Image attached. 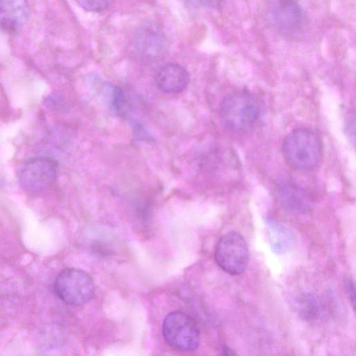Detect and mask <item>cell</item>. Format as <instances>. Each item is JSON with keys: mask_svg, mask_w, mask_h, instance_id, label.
I'll return each mask as SVG.
<instances>
[{"mask_svg": "<svg viewBox=\"0 0 356 356\" xmlns=\"http://www.w3.org/2000/svg\"><path fill=\"white\" fill-rule=\"evenodd\" d=\"M282 149L286 161L298 170L314 168L322 156V145L318 136L306 128L291 131L285 137Z\"/></svg>", "mask_w": 356, "mask_h": 356, "instance_id": "1", "label": "cell"}, {"mask_svg": "<svg viewBox=\"0 0 356 356\" xmlns=\"http://www.w3.org/2000/svg\"><path fill=\"white\" fill-rule=\"evenodd\" d=\"M259 104L257 98L247 92H236L222 100L219 115L222 124L232 131H243L251 128L259 118Z\"/></svg>", "mask_w": 356, "mask_h": 356, "instance_id": "2", "label": "cell"}, {"mask_svg": "<svg viewBox=\"0 0 356 356\" xmlns=\"http://www.w3.org/2000/svg\"><path fill=\"white\" fill-rule=\"evenodd\" d=\"M56 175V161L47 156H38L26 161L19 167L17 179L24 191L38 195L54 184Z\"/></svg>", "mask_w": 356, "mask_h": 356, "instance_id": "3", "label": "cell"}, {"mask_svg": "<svg viewBox=\"0 0 356 356\" xmlns=\"http://www.w3.org/2000/svg\"><path fill=\"white\" fill-rule=\"evenodd\" d=\"M54 289L57 296L66 304L83 305L91 300L95 292L92 277L85 271L69 268L56 277Z\"/></svg>", "mask_w": 356, "mask_h": 356, "instance_id": "4", "label": "cell"}, {"mask_svg": "<svg viewBox=\"0 0 356 356\" xmlns=\"http://www.w3.org/2000/svg\"><path fill=\"white\" fill-rule=\"evenodd\" d=\"M163 335L172 347L184 351L195 350L200 343V330L194 319L186 313L172 312L163 323Z\"/></svg>", "mask_w": 356, "mask_h": 356, "instance_id": "5", "label": "cell"}, {"mask_svg": "<svg viewBox=\"0 0 356 356\" xmlns=\"http://www.w3.org/2000/svg\"><path fill=\"white\" fill-rule=\"evenodd\" d=\"M216 262L225 273L239 275L246 269L249 251L243 237L236 232H229L218 241L214 253Z\"/></svg>", "mask_w": 356, "mask_h": 356, "instance_id": "6", "label": "cell"}, {"mask_svg": "<svg viewBox=\"0 0 356 356\" xmlns=\"http://www.w3.org/2000/svg\"><path fill=\"white\" fill-rule=\"evenodd\" d=\"M269 18L278 31L289 35L300 31L303 26V13L294 0H276L270 7Z\"/></svg>", "mask_w": 356, "mask_h": 356, "instance_id": "7", "label": "cell"}, {"mask_svg": "<svg viewBox=\"0 0 356 356\" xmlns=\"http://www.w3.org/2000/svg\"><path fill=\"white\" fill-rule=\"evenodd\" d=\"M134 47L140 56L154 59L165 54L168 44L164 34L159 29L153 26H146L136 33Z\"/></svg>", "mask_w": 356, "mask_h": 356, "instance_id": "8", "label": "cell"}, {"mask_svg": "<svg viewBox=\"0 0 356 356\" xmlns=\"http://www.w3.org/2000/svg\"><path fill=\"white\" fill-rule=\"evenodd\" d=\"M189 80L188 71L183 66L174 63L163 65L155 76L157 87L167 93L183 91L187 87Z\"/></svg>", "mask_w": 356, "mask_h": 356, "instance_id": "9", "label": "cell"}, {"mask_svg": "<svg viewBox=\"0 0 356 356\" xmlns=\"http://www.w3.org/2000/svg\"><path fill=\"white\" fill-rule=\"evenodd\" d=\"M29 13L26 0H0V29L10 32L20 29Z\"/></svg>", "mask_w": 356, "mask_h": 356, "instance_id": "10", "label": "cell"}, {"mask_svg": "<svg viewBox=\"0 0 356 356\" xmlns=\"http://www.w3.org/2000/svg\"><path fill=\"white\" fill-rule=\"evenodd\" d=\"M277 199L282 207L291 213H303L309 205V197L305 190L292 182H285L278 187Z\"/></svg>", "mask_w": 356, "mask_h": 356, "instance_id": "11", "label": "cell"}, {"mask_svg": "<svg viewBox=\"0 0 356 356\" xmlns=\"http://www.w3.org/2000/svg\"><path fill=\"white\" fill-rule=\"evenodd\" d=\"M265 224L272 251L277 254L289 252L295 243L293 231L271 216L266 218Z\"/></svg>", "mask_w": 356, "mask_h": 356, "instance_id": "12", "label": "cell"}, {"mask_svg": "<svg viewBox=\"0 0 356 356\" xmlns=\"http://www.w3.org/2000/svg\"><path fill=\"white\" fill-rule=\"evenodd\" d=\"M295 308L302 319L310 322L318 321L324 314L321 300L312 293L300 294L295 301Z\"/></svg>", "mask_w": 356, "mask_h": 356, "instance_id": "13", "label": "cell"}, {"mask_svg": "<svg viewBox=\"0 0 356 356\" xmlns=\"http://www.w3.org/2000/svg\"><path fill=\"white\" fill-rule=\"evenodd\" d=\"M83 10L88 12H101L108 8L113 0H75Z\"/></svg>", "mask_w": 356, "mask_h": 356, "instance_id": "14", "label": "cell"}, {"mask_svg": "<svg viewBox=\"0 0 356 356\" xmlns=\"http://www.w3.org/2000/svg\"><path fill=\"white\" fill-rule=\"evenodd\" d=\"M343 287L353 309L355 308V291L354 281L351 277H346L343 281Z\"/></svg>", "mask_w": 356, "mask_h": 356, "instance_id": "15", "label": "cell"}, {"mask_svg": "<svg viewBox=\"0 0 356 356\" xmlns=\"http://www.w3.org/2000/svg\"><path fill=\"white\" fill-rule=\"evenodd\" d=\"M187 3L195 8H214L218 5L220 0H186Z\"/></svg>", "mask_w": 356, "mask_h": 356, "instance_id": "16", "label": "cell"}, {"mask_svg": "<svg viewBox=\"0 0 356 356\" xmlns=\"http://www.w3.org/2000/svg\"><path fill=\"white\" fill-rule=\"evenodd\" d=\"M223 354L225 355H230L236 354L229 347L224 346L222 348Z\"/></svg>", "mask_w": 356, "mask_h": 356, "instance_id": "17", "label": "cell"}]
</instances>
